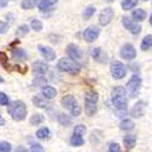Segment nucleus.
I'll return each instance as SVG.
<instances>
[{
  "mask_svg": "<svg viewBox=\"0 0 152 152\" xmlns=\"http://www.w3.org/2000/svg\"><path fill=\"white\" fill-rule=\"evenodd\" d=\"M32 69L37 78H43L44 74L48 72V65L42 61H35L32 65Z\"/></svg>",
  "mask_w": 152,
  "mask_h": 152,
  "instance_id": "9b49d317",
  "label": "nucleus"
},
{
  "mask_svg": "<svg viewBox=\"0 0 152 152\" xmlns=\"http://www.w3.org/2000/svg\"><path fill=\"white\" fill-rule=\"evenodd\" d=\"M97 101H99V94L94 90H90L85 94V112L88 116H94L97 110Z\"/></svg>",
  "mask_w": 152,
  "mask_h": 152,
  "instance_id": "39448f33",
  "label": "nucleus"
},
{
  "mask_svg": "<svg viewBox=\"0 0 152 152\" xmlns=\"http://www.w3.org/2000/svg\"><path fill=\"white\" fill-rule=\"evenodd\" d=\"M44 122V116L43 115H33L32 118H31V124L32 125H38V124H40Z\"/></svg>",
  "mask_w": 152,
  "mask_h": 152,
  "instance_id": "c756f323",
  "label": "nucleus"
},
{
  "mask_svg": "<svg viewBox=\"0 0 152 152\" xmlns=\"http://www.w3.org/2000/svg\"><path fill=\"white\" fill-rule=\"evenodd\" d=\"M57 3V0H40L39 4H38V9L40 11H48L51 10L53 6Z\"/></svg>",
  "mask_w": 152,
  "mask_h": 152,
  "instance_id": "6ab92c4d",
  "label": "nucleus"
},
{
  "mask_svg": "<svg viewBox=\"0 0 152 152\" xmlns=\"http://www.w3.org/2000/svg\"><path fill=\"white\" fill-rule=\"evenodd\" d=\"M94 14H95V7L94 6H88L83 12V17H84V20H89Z\"/></svg>",
  "mask_w": 152,
  "mask_h": 152,
  "instance_id": "7c9ffc66",
  "label": "nucleus"
},
{
  "mask_svg": "<svg viewBox=\"0 0 152 152\" xmlns=\"http://www.w3.org/2000/svg\"><path fill=\"white\" fill-rule=\"evenodd\" d=\"M28 32H29L28 26H26V24H22V26H20V27L17 28L16 35H17V37H23V35H26Z\"/></svg>",
  "mask_w": 152,
  "mask_h": 152,
  "instance_id": "473e14b6",
  "label": "nucleus"
},
{
  "mask_svg": "<svg viewBox=\"0 0 152 152\" xmlns=\"http://www.w3.org/2000/svg\"><path fill=\"white\" fill-rule=\"evenodd\" d=\"M110 71H111L112 77L115 79H122V78L125 77V74H126L125 66L119 61H113L111 63V66H110Z\"/></svg>",
  "mask_w": 152,
  "mask_h": 152,
  "instance_id": "0eeeda50",
  "label": "nucleus"
},
{
  "mask_svg": "<svg viewBox=\"0 0 152 152\" xmlns=\"http://www.w3.org/2000/svg\"><path fill=\"white\" fill-rule=\"evenodd\" d=\"M151 46H152V35H146L141 42V50L145 51V50H148Z\"/></svg>",
  "mask_w": 152,
  "mask_h": 152,
  "instance_id": "bb28decb",
  "label": "nucleus"
},
{
  "mask_svg": "<svg viewBox=\"0 0 152 152\" xmlns=\"http://www.w3.org/2000/svg\"><path fill=\"white\" fill-rule=\"evenodd\" d=\"M100 35V28L97 27H89V28H86L84 32H83V38H84V40L88 42V43H93L95 42L97 38Z\"/></svg>",
  "mask_w": 152,
  "mask_h": 152,
  "instance_id": "9d476101",
  "label": "nucleus"
},
{
  "mask_svg": "<svg viewBox=\"0 0 152 152\" xmlns=\"http://www.w3.org/2000/svg\"><path fill=\"white\" fill-rule=\"evenodd\" d=\"M91 57L99 63H106L107 62V54L101 48H94L91 50Z\"/></svg>",
  "mask_w": 152,
  "mask_h": 152,
  "instance_id": "2eb2a0df",
  "label": "nucleus"
},
{
  "mask_svg": "<svg viewBox=\"0 0 152 152\" xmlns=\"http://www.w3.org/2000/svg\"><path fill=\"white\" fill-rule=\"evenodd\" d=\"M122 23H123L124 28L128 29V31H129L130 33H133V34H139V33L141 32V26H140V24L135 23V21L130 20L129 17H126V16L122 18Z\"/></svg>",
  "mask_w": 152,
  "mask_h": 152,
  "instance_id": "6e6552de",
  "label": "nucleus"
},
{
  "mask_svg": "<svg viewBox=\"0 0 152 152\" xmlns=\"http://www.w3.org/2000/svg\"><path fill=\"white\" fill-rule=\"evenodd\" d=\"M15 69L18 71V72H21L22 74H24V73L27 72V67H23V66H15Z\"/></svg>",
  "mask_w": 152,
  "mask_h": 152,
  "instance_id": "a19ab883",
  "label": "nucleus"
},
{
  "mask_svg": "<svg viewBox=\"0 0 152 152\" xmlns=\"http://www.w3.org/2000/svg\"><path fill=\"white\" fill-rule=\"evenodd\" d=\"M71 145L72 146H83L84 145L83 135H80L78 133H73V135L71 137Z\"/></svg>",
  "mask_w": 152,
  "mask_h": 152,
  "instance_id": "4be33fe9",
  "label": "nucleus"
},
{
  "mask_svg": "<svg viewBox=\"0 0 152 152\" xmlns=\"http://www.w3.org/2000/svg\"><path fill=\"white\" fill-rule=\"evenodd\" d=\"M123 142H124V146H125L126 148L130 150V148H133V147L135 146V144H136V136H135V135H132V134L125 135L124 139H123Z\"/></svg>",
  "mask_w": 152,
  "mask_h": 152,
  "instance_id": "aec40b11",
  "label": "nucleus"
},
{
  "mask_svg": "<svg viewBox=\"0 0 152 152\" xmlns=\"http://www.w3.org/2000/svg\"><path fill=\"white\" fill-rule=\"evenodd\" d=\"M7 113L15 121H23L27 116V106L21 100L12 101L7 107Z\"/></svg>",
  "mask_w": 152,
  "mask_h": 152,
  "instance_id": "f03ea898",
  "label": "nucleus"
},
{
  "mask_svg": "<svg viewBox=\"0 0 152 152\" xmlns=\"http://www.w3.org/2000/svg\"><path fill=\"white\" fill-rule=\"evenodd\" d=\"M121 5L123 10H130L137 5V0H121Z\"/></svg>",
  "mask_w": 152,
  "mask_h": 152,
  "instance_id": "5701e85b",
  "label": "nucleus"
},
{
  "mask_svg": "<svg viewBox=\"0 0 152 152\" xmlns=\"http://www.w3.org/2000/svg\"><path fill=\"white\" fill-rule=\"evenodd\" d=\"M57 121L63 126H69L72 124V119L67 115H63V113H60V115L57 116Z\"/></svg>",
  "mask_w": 152,
  "mask_h": 152,
  "instance_id": "b1692460",
  "label": "nucleus"
},
{
  "mask_svg": "<svg viewBox=\"0 0 152 152\" xmlns=\"http://www.w3.org/2000/svg\"><path fill=\"white\" fill-rule=\"evenodd\" d=\"M111 100L112 104L117 110L119 111H125L126 106H128V100H126V91L123 86L118 85L115 86L111 91Z\"/></svg>",
  "mask_w": 152,
  "mask_h": 152,
  "instance_id": "f257e3e1",
  "label": "nucleus"
},
{
  "mask_svg": "<svg viewBox=\"0 0 152 152\" xmlns=\"http://www.w3.org/2000/svg\"><path fill=\"white\" fill-rule=\"evenodd\" d=\"M85 132H86V128H85L83 124H79V125H77V126L74 128V133H78V134H80V135H83Z\"/></svg>",
  "mask_w": 152,
  "mask_h": 152,
  "instance_id": "4c0bfd02",
  "label": "nucleus"
},
{
  "mask_svg": "<svg viewBox=\"0 0 152 152\" xmlns=\"http://www.w3.org/2000/svg\"><path fill=\"white\" fill-rule=\"evenodd\" d=\"M42 93H43V96H44L45 99H48V100H53V99L57 95L56 89H55L54 86H50V85H45V86L43 88Z\"/></svg>",
  "mask_w": 152,
  "mask_h": 152,
  "instance_id": "a211bd4d",
  "label": "nucleus"
},
{
  "mask_svg": "<svg viewBox=\"0 0 152 152\" xmlns=\"http://www.w3.org/2000/svg\"><path fill=\"white\" fill-rule=\"evenodd\" d=\"M0 65H1L6 71H10V63H9V57L5 53H0Z\"/></svg>",
  "mask_w": 152,
  "mask_h": 152,
  "instance_id": "393cba45",
  "label": "nucleus"
},
{
  "mask_svg": "<svg viewBox=\"0 0 152 152\" xmlns=\"http://www.w3.org/2000/svg\"><path fill=\"white\" fill-rule=\"evenodd\" d=\"M21 6L24 10H31V9L34 7V1H33V0H22Z\"/></svg>",
  "mask_w": 152,
  "mask_h": 152,
  "instance_id": "72a5a7b5",
  "label": "nucleus"
},
{
  "mask_svg": "<svg viewBox=\"0 0 152 152\" xmlns=\"http://www.w3.org/2000/svg\"><path fill=\"white\" fill-rule=\"evenodd\" d=\"M0 105H1V106H6V105H10V100H9V96H7L5 93H1V91H0Z\"/></svg>",
  "mask_w": 152,
  "mask_h": 152,
  "instance_id": "f704fd0d",
  "label": "nucleus"
},
{
  "mask_svg": "<svg viewBox=\"0 0 152 152\" xmlns=\"http://www.w3.org/2000/svg\"><path fill=\"white\" fill-rule=\"evenodd\" d=\"M141 88V78L139 75H133V77L128 80V83L125 84V90L129 94L130 97H136L140 93Z\"/></svg>",
  "mask_w": 152,
  "mask_h": 152,
  "instance_id": "423d86ee",
  "label": "nucleus"
},
{
  "mask_svg": "<svg viewBox=\"0 0 152 152\" xmlns=\"http://www.w3.org/2000/svg\"><path fill=\"white\" fill-rule=\"evenodd\" d=\"M121 57L126 61H132L136 57V50L132 44H125L121 49Z\"/></svg>",
  "mask_w": 152,
  "mask_h": 152,
  "instance_id": "1a4fd4ad",
  "label": "nucleus"
},
{
  "mask_svg": "<svg viewBox=\"0 0 152 152\" xmlns=\"http://www.w3.org/2000/svg\"><path fill=\"white\" fill-rule=\"evenodd\" d=\"M11 56H12V58H14V60L24 61V60L27 58V53L24 51L23 49H21V48H16V49H12Z\"/></svg>",
  "mask_w": 152,
  "mask_h": 152,
  "instance_id": "f3484780",
  "label": "nucleus"
},
{
  "mask_svg": "<svg viewBox=\"0 0 152 152\" xmlns=\"http://www.w3.org/2000/svg\"><path fill=\"white\" fill-rule=\"evenodd\" d=\"M7 29H9V24L0 21V34H4Z\"/></svg>",
  "mask_w": 152,
  "mask_h": 152,
  "instance_id": "58836bf2",
  "label": "nucleus"
},
{
  "mask_svg": "<svg viewBox=\"0 0 152 152\" xmlns=\"http://www.w3.org/2000/svg\"><path fill=\"white\" fill-rule=\"evenodd\" d=\"M150 23H151V26H152V14H151V17H150Z\"/></svg>",
  "mask_w": 152,
  "mask_h": 152,
  "instance_id": "a18cd8bd",
  "label": "nucleus"
},
{
  "mask_svg": "<svg viewBox=\"0 0 152 152\" xmlns=\"http://www.w3.org/2000/svg\"><path fill=\"white\" fill-rule=\"evenodd\" d=\"M31 152H44V150H43V147L40 146V145H32V147H31Z\"/></svg>",
  "mask_w": 152,
  "mask_h": 152,
  "instance_id": "ea45409f",
  "label": "nucleus"
},
{
  "mask_svg": "<svg viewBox=\"0 0 152 152\" xmlns=\"http://www.w3.org/2000/svg\"><path fill=\"white\" fill-rule=\"evenodd\" d=\"M113 15H115V12L111 7H106L105 10L101 11V14L99 16V22L101 26H107V24L112 21L113 18Z\"/></svg>",
  "mask_w": 152,
  "mask_h": 152,
  "instance_id": "f8f14e48",
  "label": "nucleus"
},
{
  "mask_svg": "<svg viewBox=\"0 0 152 152\" xmlns=\"http://www.w3.org/2000/svg\"><path fill=\"white\" fill-rule=\"evenodd\" d=\"M61 105L63 106V108H66L67 111L71 112V115L74 116V117H78L80 116V106L78 105L77 100L73 95H66L61 99Z\"/></svg>",
  "mask_w": 152,
  "mask_h": 152,
  "instance_id": "7ed1b4c3",
  "label": "nucleus"
},
{
  "mask_svg": "<svg viewBox=\"0 0 152 152\" xmlns=\"http://www.w3.org/2000/svg\"><path fill=\"white\" fill-rule=\"evenodd\" d=\"M33 104L37 106V107H40V108H45L48 105H46V101L43 100L42 97L39 96H34L33 97Z\"/></svg>",
  "mask_w": 152,
  "mask_h": 152,
  "instance_id": "c85d7f7f",
  "label": "nucleus"
},
{
  "mask_svg": "<svg viewBox=\"0 0 152 152\" xmlns=\"http://www.w3.org/2000/svg\"><path fill=\"white\" fill-rule=\"evenodd\" d=\"M16 152H27V150L24 148V147H18V148L16 150Z\"/></svg>",
  "mask_w": 152,
  "mask_h": 152,
  "instance_id": "37998d69",
  "label": "nucleus"
},
{
  "mask_svg": "<svg viewBox=\"0 0 152 152\" xmlns=\"http://www.w3.org/2000/svg\"><path fill=\"white\" fill-rule=\"evenodd\" d=\"M119 128L122 129V130H132V129H134V123L130 121V119H124V121H122L121 122V124H119Z\"/></svg>",
  "mask_w": 152,
  "mask_h": 152,
  "instance_id": "a878e982",
  "label": "nucleus"
},
{
  "mask_svg": "<svg viewBox=\"0 0 152 152\" xmlns=\"http://www.w3.org/2000/svg\"><path fill=\"white\" fill-rule=\"evenodd\" d=\"M145 106L146 104L144 102V101H137V102L133 106L132 111H130V116L134 117V118H140L144 116V112H145Z\"/></svg>",
  "mask_w": 152,
  "mask_h": 152,
  "instance_id": "4468645a",
  "label": "nucleus"
},
{
  "mask_svg": "<svg viewBox=\"0 0 152 152\" xmlns=\"http://www.w3.org/2000/svg\"><path fill=\"white\" fill-rule=\"evenodd\" d=\"M50 135V130L48 128H42L37 132V137L38 139H42V140H45V139H48Z\"/></svg>",
  "mask_w": 152,
  "mask_h": 152,
  "instance_id": "cd10ccee",
  "label": "nucleus"
},
{
  "mask_svg": "<svg viewBox=\"0 0 152 152\" xmlns=\"http://www.w3.org/2000/svg\"><path fill=\"white\" fill-rule=\"evenodd\" d=\"M67 55L73 60V61H79L82 58V50L74 44H68L66 49Z\"/></svg>",
  "mask_w": 152,
  "mask_h": 152,
  "instance_id": "ddd939ff",
  "label": "nucleus"
},
{
  "mask_svg": "<svg viewBox=\"0 0 152 152\" xmlns=\"http://www.w3.org/2000/svg\"><path fill=\"white\" fill-rule=\"evenodd\" d=\"M5 124V119L1 117V115H0V126H3Z\"/></svg>",
  "mask_w": 152,
  "mask_h": 152,
  "instance_id": "c03bdc74",
  "label": "nucleus"
},
{
  "mask_svg": "<svg viewBox=\"0 0 152 152\" xmlns=\"http://www.w3.org/2000/svg\"><path fill=\"white\" fill-rule=\"evenodd\" d=\"M31 28L35 32H40L42 28H43V23L39 21V20H33L31 22Z\"/></svg>",
  "mask_w": 152,
  "mask_h": 152,
  "instance_id": "2f4dec72",
  "label": "nucleus"
},
{
  "mask_svg": "<svg viewBox=\"0 0 152 152\" xmlns=\"http://www.w3.org/2000/svg\"><path fill=\"white\" fill-rule=\"evenodd\" d=\"M3 82H4V79H3L1 77H0V83H3Z\"/></svg>",
  "mask_w": 152,
  "mask_h": 152,
  "instance_id": "49530a36",
  "label": "nucleus"
},
{
  "mask_svg": "<svg viewBox=\"0 0 152 152\" xmlns=\"http://www.w3.org/2000/svg\"><path fill=\"white\" fill-rule=\"evenodd\" d=\"M9 3V0H0V7H5Z\"/></svg>",
  "mask_w": 152,
  "mask_h": 152,
  "instance_id": "79ce46f5",
  "label": "nucleus"
},
{
  "mask_svg": "<svg viewBox=\"0 0 152 152\" xmlns=\"http://www.w3.org/2000/svg\"><path fill=\"white\" fill-rule=\"evenodd\" d=\"M142 1H148V0H142Z\"/></svg>",
  "mask_w": 152,
  "mask_h": 152,
  "instance_id": "de8ad7c7",
  "label": "nucleus"
},
{
  "mask_svg": "<svg viewBox=\"0 0 152 152\" xmlns=\"http://www.w3.org/2000/svg\"><path fill=\"white\" fill-rule=\"evenodd\" d=\"M11 151V144L7 141L0 142V152H10Z\"/></svg>",
  "mask_w": 152,
  "mask_h": 152,
  "instance_id": "c9c22d12",
  "label": "nucleus"
},
{
  "mask_svg": "<svg viewBox=\"0 0 152 152\" xmlns=\"http://www.w3.org/2000/svg\"><path fill=\"white\" fill-rule=\"evenodd\" d=\"M108 152H121V147L117 142H111L108 147Z\"/></svg>",
  "mask_w": 152,
  "mask_h": 152,
  "instance_id": "e433bc0d",
  "label": "nucleus"
},
{
  "mask_svg": "<svg viewBox=\"0 0 152 152\" xmlns=\"http://www.w3.org/2000/svg\"><path fill=\"white\" fill-rule=\"evenodd\" d=\"M38 50L40 51V54L43 55V57L48 61H54L56 58V54L55 51L51 49V48H49V46H44V45H38Z\"/></svg>",
  "mask_w": 152,
  "mask_h": 152,
  "instance_id": "dca6fc26",
  "label": "nucleus"
},
{
  "mask_svg": "<svg viewBox=\"0 0 152 152\" xmlns=\"http://www.w3.org/2000/svg\"><path fill=\"white\" fill-rule=\"evenodd\" d=\"M132 17L134 18L135 22H141V21H144L146 18V12L142 9H136V10L133 11Z\"/></svg>",
  "mask_w": 152,
  "mask_h": 152,
  "instance_id": "412c9836",
  "label": "nucleus"
},
{
  "mask_svg": "<svg viewBox=\"0 0 152 152\" xmlns=\"http://www.w3.org/2000/svg\"><path fill=\"white\" fill-rule=\"evenodd\" d=\"M57 68L62 72H66L69 74H78L80 71L79 65L75 61L68 57H63L57 62Z\"/></svg>",
  "mask_w": 152,
  "mask_h": 152,
  "instance_id": "20e7f679",
  "label": "nucleus"
}]
</instances>
